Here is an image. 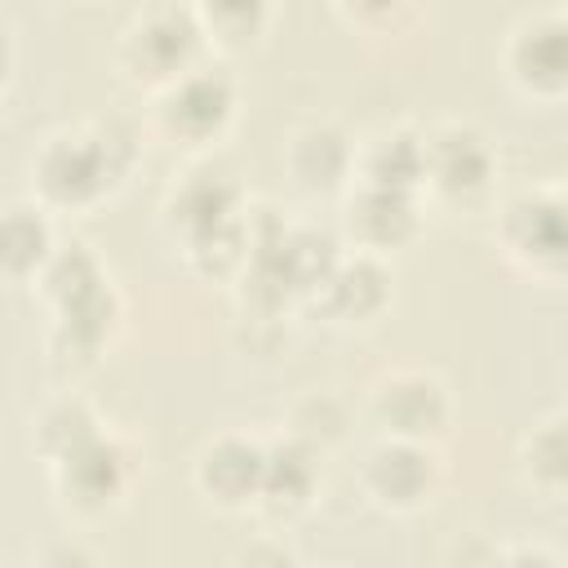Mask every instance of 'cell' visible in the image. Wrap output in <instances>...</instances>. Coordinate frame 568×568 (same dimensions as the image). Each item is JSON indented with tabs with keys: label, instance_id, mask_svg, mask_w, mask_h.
<instances>
[{
	"label": "cell",
	"instance_id": "1",
	"mask_svg": "<svg viewBox=\"0 0 568 568\" xmlns=\"http://www.w3.org/2000/svg\"><path fill=\"white\" fill-rule=\"evenodd\" d=\"M138 164V138L120 124L58 129L31 155V200L49 213H93Z\"/></svg>",
	"mask_w": 568,
	"mask_h": 568
},
{
	"label": "cell",
	"instance_id": "2",
	"mask_svg": "<svg viewBox=\"0 0 568 568\" xmlns=\"http://www.w3.org/2000/svg\"><path fill=\"white\" fill-rule=\"evenodd\" d=\"M44 306L53 311V355L67 364H93L120 328V293L89 244H58L36 275Z\"/></svg>",
	"mask_w": 568,
	"mask_h": 568
},
{
	"label": "cell",
	"instance_id": "3",
	"mask_svg": "<svg viewBox=\"0 0 568 568\" xmlns=\"http://www.w3.org/2000/svg\"><path fill=\"white\" fill-rule=\"evenodd\" d=\"M209 53V36L195 22L186 0H160L151 9H142L115 44V67L133 89L160 93L164 84H173L178 75H186L191 67H200Z\"/></svg>",
	"mask_w": 568,
	"mask_h": 568
},
{
	"label": "cell",
	"instance_id": "4",
	"mask_svg": "<svg viewBox=\"0 0 568 568\" xmlns=\"http://www.w3.org/2000/svg\"><path fill=\"white\" fill-rule=\"evenodd\" d=\"M49 475H53V493L67 515L102 519L129 501V493L138 484V448L124 435L98 426L89 439H80L62 457H53Z\"/></svg>",
	"mask_w": 568,
	"mask_h": 568
},
{
	"label": "cell",
	"instance_id": "5",
	"mask_svg": "<svg viewBox=\"0 0 568 568\" xmlns=\"http://www.w3.org/2000/svg\"><path fill=\"white\" fill-rule=\"evenodd\" d=\"M235 111H240V89L213 62H200L186 75H178L173 84H164L160 93H151L155 133L186 151H204V146L222 142L235 124Z\"/></svg>",
	"mask_w": 568,
	"mask_h": 568
},
{
	"label": "cell",
	"instance_id": "6",
	"mask_svg": "<svg viewBox=\"0 0 568 568\" xmlns=\"http://www.w3.org/2000/svg\"><path fill=\"white\" fill-rule=\"evenodd\" d=\"M497 248L532 280L559 284L564 262H568V240H564V191L559 186H528L515 191L493 222Z\"/></svg>",
	"mask_w": 568,
	"mask_h": 568
},
{
	"label": "cell",
	"instance_id": "7",
	"mask_svg": "<svg viewBox=\"0 0 568 568\" xmlns=\"http://www.w3.org/2000/svg\"><path fill=\"white\" fill-rule=\"evenodd\" d=\"M422 191H430L444 204H479L501 169L493 138L466 120H444L430 133H422Z\"/></svg>",
	"mask_w": 568,
	"mask_h": 568
},
{
	"label": "cell",
	"instance_id": "8",
	"mask_svg": "<svg viewBox=\"0 0 568 568\" xmlns=\"http://www.w3.org/2000/svg\"><path fill=\"white\" fill-rule=\"evenodd\" d=\"M368 422L382 439L439 444L453 430V395L426 368L382 373L368 390Z\"/></svg>",
	"mask_w": 568,
	"mask_h": 568
},
{
	"label": "cell",
	"instance_id": "9",
	"mask_svg": "<svg viewBox=\"0 0 568 568\" xmlns=\"http://www.w3.org/2000/svg\"><path fill=\"white\" fill-rule=\"evenodd\" d=\"M364 497L386 515H417L435 501L444 484L439 444L417 439H377L359 466Z\"/></svg>",
	"mask_w": 568,
	"mask_h": 568
},
{
	"label": "cell",
	"instance_id": "10",
	"mask_svg": "<svg viewBox=\"0 0 568 568\" xmlns=\"http://www.w3.org/2000/svg\"><path fill=\"white\" fill-rule=\"evenodd\" d=\"M342 235L346 248L373 257H390L408 248L422 235V191L351 178V186L342 191Z\"/></svg>",
	"mask_w": 568,
	"mask_h": 568
},
{
	"label": "cell",
	"instance_id": "11",
	"mask_svg": "<svg viewBox=\"0 0 568 568\" xmlns=\"http://www.w3.org/2000/svg\"><path fill=\"white\" fill-rule=\"evenodd\" d=\"M501 67L506 80L515 84V93H524L528 102H564L568 93V27L559 9H541L532 18H524L501 49Z\"/></svg>",
	"mask_w": 568,
	"mask_h": 568
},
{
	"label": "cell",
	"instance_id": "12",
	"mask_svg": "<svg viewBox=\"0 0 568 568\" xmlns=\"http://www.w3.org/2000/svg\"><path fill=\"white\" fill-rule=\"evenodd\" d=\"M262 470H266V444L231 430V435H217L213 444H204V453L195 457V493L209 506L235 515V510L257 506Z\"/></svg>",
	"mask_w": 568,
	"mask_h": 568
},
{
	"label": "cell",
	"instance_id": "13",
	"mask_svg": "<svg viewBox=\"0 0 568 568\" xmlns=\"http://www.w3.org/2000/svg\"><path fill=\"white\" fill-rule=\"evenodd\" d=\"M280 160L302 195H342L355 178V138L333 120H311L284 142Z\"/></svg>",
	"mask_w": 568,
	"mask_h": 568
},
{
	"label": "cell",
	"instance_id": "14",
	"mask_svg": "<svg viewBox=\"0 0 568 568\" xmlns=\"http://www.w3.org/2000/svg\"><path fill=\"white\" fill-rule=\"evenodd\" d=\"M315 306L333 320V324H373L386 302H390V271L386 257L373 253H355L351 257H333V266L320 275V284L311 288Z\"/></svg>",
	"mask_w": 568,
	"mask_h": 568
},
{
	"label": "cell",
	"instance_id": "15",
	"mask_svg": "<svg viewBox=\"0 0 568 568\" xmlns=\"http://www.w3.org/2000/svg\"><path fill=\"white\" fill-rule=\"evenodd\" d=\"M164 226L173 240L191 244L235 217H244V200H240V186L226 182L222 173H191L186 182H178L169 195H164Z\"/></svg>",
	"mask_w": 568,
	"mask_h": 568
},
{
	"label": "cell",
	"instance_id": "16",
	"mask_svg": "<svg viewBox=\"0 0 568 568\" xmlns=\"http://www.w3.org/2000/svg\"><path fill=\"white\" fill-rule=\"evenodd\" d=\"M53 248L58 235L44 204L36 200L0 204V284H36Z\"/></svg>",
	"mask_w": 568,
	"mask_h": 568
},
{
	"label": "cell",
	"instance_id": "17",
	"mask_svg": "<svg viewBox=\"0 0 568 568\" xmlns=\"http://www.w3.org/2000/svg\"><path fill=\"white\" fill-rule=\"evenodd\" d=\"M320 488V466H315V448L306 439H284V444H266V470H262V493L257 506L271 519H293L311 506Z\"/></svg>",
	"mask_w": 568,
	"mask_h": 568
},
{
	"label": "cell",
	"instance_id": "18",
	"mask_svg": "<svg viewBox=\"0 0 568 568\" xmlns=\"http://www.w3.org/2000/svg\"><path fill=\"white\" fill-rule=\"evenodd\" d=\"M422 133L408 124L382 129L364 142H355V178L377 182V186H399V191H422ZM426 195V191H422Z\"/></svg>",
	"mask_w": 568,
	"mask_h": 568
},
{
	"label": "cell",
	"instance_id": "19",
	"mask_svg": "<svg viewBox=\"0 0 568 568\" xmlns=\"http://www.w3.org/2000/svg\"><path fill=\"white\" fill-rule=\"evenodd\" d=\"M568 448H564V413H550L541 422H532V430L524 435L519 444V475L524 484L546 497V501H564V488H568Z\"/></svg>",
	"mask_w": 568,
	"mask_h": 568
},
{
	"label": "cell",
	"instance_id": "20",
	"mask_svg": "<svg viewBox=\"0 0 568 568\" xmlns=\"http://www.w3.org/2000/svg\"><path fill=\"white\" fill-rule=\"evenodd\" d=\"M186 4L204 27L209 44L222 49H248L271 22V0H186Z\"/></svg>",
	"mask_w": 568,
	"mask_h": 568
},
{
	"label": "cell",
	"instance_id": "21",
	"mask_svg": "<svg viewBox=\"0 0 568 568\" xmlns=\"http://www.w3.org/2000/svg\"><path fill=\"white\" fill-rule=\"evenodd\" d=\"M98 426H102V417L93 413L89 399L62 395V399H53V404L40 413V422H36V453H40L44 466H49L53 457H62V453L75 448L80 439H89Z\"/></svg>",
	"mask_w": 568,
	"mask_h": 568
},
{
	"label": "cell",
	"instance_id": "22",
	"mask_svg": "<svg viewBox=\"0 0 568 568\" xmlns=\"http://www.w3.org/2000/svg\"><path fill=\"white\" fill-rule=\"evenodd\" d=\"M337 9L359 27H390L395 13L408 9V0H337Z\"/></svg>",
	"mask_w": 568,
	"mask_h": 568
}]
</instances>
